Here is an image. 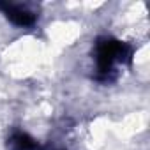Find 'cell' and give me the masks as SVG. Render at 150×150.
I'll list each match as a JSON object with an SVG mask.
<instances>
[{
	"label": "cell",
	"mask_w": 150,
	"mask_h": 150,
	"mask_svg": "<svg viewBox=\"0 0 150 150\" xmlns=\"http://www.w3.org/2000/svg\"><path fill=\"white\" fill-rule=\"evenodd\" d=\"M134 48L120 39L103 35L94 42V62L96 72L94 80L99 83H111L118 78L120 67H129L132 64Z\"/></svg>",
	"instance_id": "cell-1"
},
{
	"label": "cell",
	"mask_w": 150,
	"mask_h": 150,
	"mask_svg": "<svg viewBox=\"0 0 150 150\" xmlns=\"http://www.w3.org/2000/svg\"><path fill=\"white\" fill-rule=\"evenodd\" d=\"M0 13H2L13 25L16 27H32L37 21V13L23 4H13V2H0Z\"/></svg>",
	"instance_id": "cell-2"
},
{
	"label": "cell",
	"mask_w": 150,
	"mask_h": 150,
	"mask_svg": "<svg viewBox=\"0 0 150 150\" xmlns=\"http://www.w3.org/2000/svg\"><path fill=\"white\" fill-rule=\"evenodd\" d=\"M7 150H46V146L25 131H13L7 138Z\"/></svg>",
	"instance_id": "cell-3"
}]
</instances>
